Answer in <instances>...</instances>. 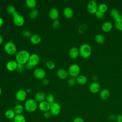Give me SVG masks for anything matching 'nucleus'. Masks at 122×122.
Instances as JSON below:
<instances>
[{
  "label": "nucleus",
  "mask_w": 122,
  "mask_h": 122,
  "mask_svg": "<svg viewBox=\"0 0 122 122\" xmlns=\"http://www.w3.org/2000/svg\"><path fill=\"white\" fill-rule=\"evenodd\" d=\"M3 41V37L2 36V35H0V45L2 43Z\"/></svg>",
  "instance_id": "49"
},
{
  "label": "nucleus",
  "mask_w": 122,
  "mask_h": 122,
  "mask_svg": "<svg viewBox=\"0 0 122 122\" xmlns=\"http://www.w3.org/2000/svg\"><path fill=\"white\" fill-rule=\"evenodd\" d=\"M25 3L27 7L31 10L34 9L37 5V2L35 0H27Z\"/></svg>",
  "instance_id": "27"
},
{
  "label": "nucleus",
  "mask_w": 122,
  "mask_h": 122,
  "mask_svg": "<svg viewBox=\"0 0 122 122\" xmlns=\"http://www.w3.org/2000/svg\"><path fill=\"white\" fill-rule=\"evenodd\" d=\"M25 69V66L21 64L18 63V65L16 68V71L18 73H21Z\"/></svg>",
  "instance_id": "37"
},
{
  "label": "nucleus",
  "mask_w": 122,
  "mask_h": 122,
  "mask_svg": "<svg viewBox=\"0 0 122 122\" xmlns=\"http://www.w3.org/2000/svg\"><path fill=\"white\" fill-rule=\"evenodd\" d=\"M46 101L49 102L50 104H52L54 102V97L53 94L51 93H49L46 95Z\"/></svg>",
  "instance_id": "34"
},
{
  "label": "nucleus",
  "mask_w": 122,
  "mask_h": 122,
  "mask_svg": "<svg viewBox=\"0 0 122 122\" xmlns=\"http://www.w3.org/2000/svg\"><path fill=\"white\" fill-rule=\"evenodd\" d=\"M27 93L26 91L23 89L18 90L15 93V98L19 102H23L27 98Z\"/></svg>",
  "instance_id": "9"
},
{
  "label": "nucleus",
  "mask_w": 122,
  "mask_h": 122,
  "mask_svg": "<svg viewBox=\"0 0 122 122\" xmlns=\"http://www.w3.org/2000/svg\"><path fill=\"white\" fill-rule=\"evenodd\" d=\"M24 107L27 112L32 113L37 110L38 104L35 99H29L25 102Z\"/></svg>",
  "instance_id": "2"
},
{
  "label": "nucleus",
  "mask_w": 122,
  "mask_h": 122,
  "mask_svg": "<svg viewBox=\"0 0 122 122\" xmlns=\"http://www.w3.org/2000/svg\"><path fill=\"white\" fill-rule=\"evenodd\" d=\"M46 67L49 70H53L55 67V64L51 61H49L46 63Z\"/></svg>",
  "instance_id": "35"
},
{
  "label": "nucleus",
  "mask_w": 122,
  "mask_h": 122,
  "mask_svg": "<svg viewBox=\"0 0 122 122\" xmlns=\"http://www.w3.org/2000/svg\"><path fill=\"white\" fill-rule=\"evenodd\" d=\"M40 61V56L35 53H33L30 55L28 62L33 67L37 66Z\"/></svg>",
  "instance_id": "11"
},
{
  "label": "nucleus",
  "mask_w": 122,
  "mask_h": 122,
  "mask_svg": "<svg viewBox=\"0 0 122 122\" xmlns=\"http://www.w3.org/2000/svg\"><path fill=\"white\" fill-rule=\"evenodd\" d=\"M110 14L111 16L114 20L120 18H122V15L120 14L119 10L115 8L112 9L110 11Z\"/></svg>",
  "instance_id": "19"
},
{
  "label": "nucleus",
  "mask_w": 122,
  "mask_h": 122,
  "mask_svg": "<svg viewBox=\"0 0 122 122\" xmlns=\"http://www.w3.org/2000/svg\"><path fill=\"white\" fill-rule=\"evenodd\" d=\"M68 71L64 69L61 68L58 70L57 71V75L58 78L64 80L66 79L68 76Z\"/></svg>",
  "instance_id": "18"
},
{
  "label": "nucleus",
  "mask_w": 122,
  "mask_h": 122,
  "mask_svg": "<svg viewBox=\"0 0 122 122\" xmlns=\"http://www.w3.org/2000/svg\"><path fill=\"white\" fill-rule=\"evenodd\" d=\"M116 115L113 114H111L108 116L107 119L110 122H114V121H116Z\"/></svg>",
  "instance_id": "42"
},
{
  "label": "nucleus",
  "mask_w": 122,
  "mask_h": 122,
  "mask_svg": "<svg viewBox=\"0 0 122 122\" xmlns=\"http://www.w3.org/2000/svg\"><path fill=\"white\" fill-rule=\"evenodd\" d=\"M42 83L45 86L48 85L49 84V81L48 79L45 78L42 80Z\"/></svg>",
  "instance_id": "47"
},
{
  "label": "nucleus",
  "mask_w": 122,
  "mask_h": 122,
  "mask_svg": "<svg viewBox=\"0 0 122 122\" xmlns=\"http://www.w3.org/2000/svg\"><path fill=\"white\" fill-rule=\"evenodd\" d=\"M16 115L13 109H9L7 110L5 112V116L8 119L10 120L13 119Z\"/></svg>",
  "instance_id": "25"
},
{
  "label": "nucleus",
  "mask_w": 122,
  "mask_h": 122,
  "mask_svg": "<svg viewBox=\"0 0 122 122\" xmlns=\"http://www.w3.org/2000/svg\"><path fill=\"white\" fill-rule=\"evenodd\" d=\"M72 122H85L84 119L80 117H76L73 120Z\"/></svg>",
  "instance_id": "43"
},
{
  "label": "nucleus",
  "mask_w": 122,
  "mask_h": 122,
  "mask_svg": "<svg viewBox=\"0 0 122 122\" xmlns=\"http://www.w3.org/2000/svg\"><path fill=\"white\" fill-rule=\"evenodd\" d=\"M116 122H122V114H120L116 116Z\"/></svg>",
  "instance_id": "45"
},
{
  "label": "nucleus",
  "mask_w": 122,
  "mask_h": 122,
  "mask_svg": "<svg viewBox=\"0 0 122 122\" xmlns=\"http://www.w3.org/2000/svg\"><path fill=\"white\" fill-rule=\"evenodd\" d=\"M60 23L58 20L53 21L52 23V27L54 29H57L60 27Z\"/></svg>",
  "instance_id": "40"
},
{
  "label": "nucleus",
  "mask_w": 122,
  "mask_h": 122,
  "mask_svg": "<svg viewBox=\"0 0 122 122\" xmlns=\"http://www.w3.org/2000/svg\"><path fill=\"white\" fill-rule=\"evenodd\" d=\"M51 106V104L48 102L46 101H44L41 102H39L38 104L39 109L43 112H46L49 111Z\"/></svg>",
  "instance_id": "12"
},
{
  "label": "nucleus",
  "mask_w": 122,
  "mask_h": 122,
  "mask_svg": "<svg viewBox=\"0 0 122 122\" xmlns=\"http://www.w3.org/2000/svg\"><path fill=\"white\" fill-rule=\"evenodd\" d=\"M3 24V20L2 18L0 17V28H1Z\"/></svg>",
  "instance_id": "48"
},
{
  "label": "nucleus",
  "mask_w": 122,
  "mask_h": 122,
  "mask_svg": "<svg viewBox=\"0 0 122 122\" xmlns=\"http://www.w3.org/2000/svg\"><path fill=\"white\" fill-rule=\"evenodd\" d=\"M49 112L52 116H57L61 112V106L60 104L56 102H54L51 104Z\"/></svg>",
  "instance_id": "7"
},
{
  "label": "nucleus",
  "mask_w": 122,
  "mask_h": 122,
  "mask_svg": "<svg viewBox=\"0 0 122 122\" xmlns=\"http://www.w3.org/2000/svg\"><path fill=\"white\" fill-rule=\"evenodd\" d=\"M13 22L17 27L22 26L24 23L25 20L23 17L17 12L13 16Z\"/></svg>",
  "instance_id": "6"
},
{
  "label": "nucleus",
  "mask_w": 122,
  "mask_h": 122,
  "mask_svg": "<svg viewBox=\"0 0 122 122\" xmlns=\"http://www.w3.org/2000/svg\"><path fill=\"white\" fill-rule=\"evenodd\" d=\"M86 29V26L84 24H81L79 27V29H78L79 32L81 33H82L85 31Z\"/></svg>",
  "instance_id": "41"
},
{
  "label": "nucleus",
  "mask_w": 122,
  "mask_h": 122,
  "mask_svg": "<svg viewBox=\"0 0 122 122\" xmlns=\"http://www.w3.org/2000/svg\"><path fill=\"white\" fill-rule=\"evenodd\" d=\"M80 67L77 64H72L71 65L68 70V72L71 77L77 78L80 74Z\"/></svg>",
  "instance_id": "5"
},
{
  "label": "nucleus",
  "mask_w": 122,
  "mask_h": 122,
  "mask_svg": "<svg viewBox=\"0 0 122 122\" xmlns=\"http://www.w3.org/2000/svg\"><path fill=\"white\" fill-rule=\"evenodd\" d=\"M30 55V52L26 50L20 51L16 55L15 61L18 63L25 65L28 62Z\"/></svg>",
  "instance_id": "1"
},
{
  "label": "nucleus",
  "mask_w": 122,
  "mask_h": 122,
  "mask_svg": "<svg viewBox=\"0 0 122 122\" xmlns=\"http://www.w3.org/2000/svg\"><path fill=\"white\" fill-rule=\"evenodd\" d=\"M107 10H108V7L105 3H101L98 5V10H99L101 12L104 13L107 11Z\"/></svg>",
  "instance_id": "31"
},
{
  "label": "nucleus",
  "mask_w": 122,
  "mask_h": 122,
  "mask_svg": "<svg viewBox=\"0 0 122 122\" xmlns=\"http://www.w3.org/2000/svg\"><path fill=\"white\" fill-rule=\"evenodd\" d=\"M63 13L65 17L68 19L71 18L74 14V12L72 9L70 7H66L63 10Z\"/></svg>",
  "instance_id": "21"
},
{
  "label": "nucleus",
  "mask_w": 122,
  "mask_h": 122,
  "mask_svg": "<svg viewBox=\"0 0 122 122\" xmlns=\"http://www.w3.org/2000/svg\"><path fill=\"white\" fill-rule=\"evenodd\" d=\"M51 113H50V112L49 111L44 112V113H43V116H44V117L45 118H46V119L49 118L50 117H51Z\"/></svg>",
  "instance_id": "44"
},
{
  "label": "nucleus",
  "mask_w": 122,
  "mask_h": 122,
  "mask_svg": "<svg viewBox=\"0 0 122 122\" xmlns=\"http://www.w3.org/2000/svg\"><path fill=\"white\" fill-rule=\"evenodd\" d=\"M46 95L44 92L41 91L38 92L36 93L34 99L36 100L37 102H41L45 101L46 99Z\"/></svg>",
  "instance_id": "20"
},
{
  "label": "nucleus",
  "mask_w": 122,
  "mask_h": 122,
  "mask_svg": "<svg viewBox=\"0 0 122 122\" xmlns=\"http://www.w3.org/2000/svg\"><path fill=\"white\" fill-rule=\"evenodd\" d=\"M69 54L70 57L71 59H75L77 58L80 55L79 49L75 47H73L71 48L69 50Z\"/></svg>",
  "instance_id": "14"
},
{
  "label": "nucleus",
  "mask_w": 122,
  "mask_h": 122,
  "mask_svg": "<svg viewBox=\"0 0 122 122\" xmlns=\"http://www.w3.org/2000/svg\"><path fill=\"white\" fill-rule=\"evenodd\" d=\"M49 16L50 19L53 20H57L59 16L58 10L55 8H52L50 9L49 12Z\"/></svg>",
  "instance_id": "13"
},
{
  "label": "nucleus",
  "mask_w": 122,
  "mask_h": 122,
  "mask_svg": "<svg viewBox=\"0 0 122 122\" xmlns=\"http://www.w3.org/2000/svg\"><path fill=\"white\" fill-rule=\"evenodd\" d=\"M38 14H39V12H38V10H37V9H33V10H31L30 13H29V16L30 17V18L32 19H35L37 17L38 15Z\"/></svg>",
  "instance_id": "33"
},
{
  "label": "nucleus",
  "mask_w": 122,
  "mask_h": 122,
  "mask_svg": "<svg viewBox=\"0 0 122 122\" xmlns=\"http://www.w3.org/2000/svg\"><path fill=\"white\" fill-rule=\"evenodd\" d=\"M80 55L84 58L86 59L90 56L92 53V48L88 44L84 43L81 45L79 49Z\"/></svg>",
  "instance_id": "3"
},
{
  "label": "nucleus",
  "mask_w": 122,
  "mask_h": 122,
  "mask_svg": "<svg viewBox=\"0 0 122 122\" xmlns=\"http://www.w3.org/2000/svg\"><path fill=\"white\" fill-rule=\"evenodd\" d=\"M17 65H18V63L16 62V61L11 60L9 61L7 63L6 65V69L9 71H16Z\"/></svg>",
  "instance_id": "15"
},
{
  "label": "nucleus",
  "mask_w": 122,
  "mask_h": 122,
  "mask_svg": "<svg viewBox=\"0 0 122 122\" xmlns=\"http://www.w3.org/2000/svg\"><path fill=\"white\" fill-rule=\"evenodd\" d=\"M31 35H32L30 31L29 30H24L22 32V36L25 38H26V39L30 38Z\"/></svg>",
  "instance_id": "38"
},
{
  "label": "nucleus",
  "mask_w": 122,
  "mask_h": 122,
  "mask_svg": "<svg viewBox=\"0 0 122 122\" xmlns=\"http://www.w3.org/2000/svg\"><path fill=\"white\" fill-rule=\"evenodd\" d=\"M24 109V107L21 104H17L13 108V110L15 113L16 115L22 114Z\"/></svg>",
  "instance_id": "26"
},
{
  "label": "nucleus",
  "mask_w": 122,
  "mask_h": 122,
  "mask_svg": "<svg viewBox=\"0 0 122 122\" xmlns=\"http://www.w3.org/2000/svg\"><path fill=\"white\" fill-rule=\"evenodd\" d=\"M6 11H7V13L9 15H11L12 17L17 12L16 10L15 7L12 5H9L6 8Z\"/></svg>",
  "instance_id": "28"
},
{
  "label": "nucleus",
  "mask_w": 122,
  "mask_h": 122,
  "mask_svg": "<svg viewBox=\"0 0 122 122\" xmlns=\"http://www.w3.org/2000/svg\"><path fill=\"white\" fill-rule=\"evenodd\" d=\"M76 81L75 78L70 77L67 80V84L69 86H73L75 85Z\"/></svg>",
  "instance_id": "36"
},
{
  "label": "nucleus",
  "mask_w": 122,
  "mask_h": 122,
  "mask_svg": "<svg viewBox=\"0 0 122 122\" xmlns=\"http://www.w3.org/2000/svg\"><path fill=\"white\" fill-rule=\"evenodd\" d=\"M13 120L14 122H26V118L22 114L16 115Z\"/></svg>",
  "instance_id": "29"
},
{
  "label": "nucleus",
  "mask_w": 122,
  "mask_h": 122,
  "mask_svg": "<svg viewBox=\"0 0 122 122\" xmlns=\"http://www.w3.org/2000/svg\"><path fill=\"white\" fill-rule=\"evenodd\" d=\"M114 25L118 30L122 31V18L114 20Z\"/></svg>",
  "instance_id": "32"
},
{
  "label": "nucleus",
  "mask_w": 122,
  "mask_h": 122,
  "mask_svg": "<svg viewBox=\"0 0 122 122\" xmlns=\"http://www.w3.org/2000/svg\"><path fill=\"white\" fill-rule=\"evenodd\" d=\"M95 40L99 44H103L105 41V38L101 34H97L95 37Z\"/></svg>",
  "instance_id": "30"
},
{
  "label": "nucleus",
  "mask_w": 122,
  "mask_h": 122,
  "mask_svg": "<svg viewBox=\"0 0 122 122\" xmlns=\"http://www.w3.org/2000/svg\"><path fill=\"white\" fill-rule=\"evenodd\" d=\"M88 79L87 77L84 75H79L76 79V82L79 85H84L87 82Z\"/></svg>",
  "instance_id": "23"
},
{
  "label": "nucleus",
  "mask_w": 122,
  "mask_h": 122,
  "mask_svg": "<svg viewBox=\"0 0 122 122\" xmlns=\"http://www.w3.org/2000/svg\"><path fill=\"white\" fill-rule=\"evenodd\" d=\"M33 75L35 78L36 79L42 80L45 77L46 72L44 69L41 68H38L34 71Z\"/></svg>",
  "instance_id": "10"
},
{
  "label": "nucleus",
  "mask_w": 122,
  "mask_h": 122,
  "mask_svg": "<svg viewBox=\"0 0 122 122\" xmlns=\"http://www.w3.org/2000/svg\"><path fill=\"white\" fill-rule=\"evenodd\" d=\"M98 4L94 0L89 1L87 5V9L88 11L91 14H95L98 11Z\"/></svg>",
  "instance_id": "8"
},
{
  "label": "nucleus",
  "mask_w": 122,
  "mask_h": 122,
  "mask_svg": "<svg viewBox=\"0 0 122 122\" xmlns=\"http://www.w3.org/2000/svg\"><path fill=\"white\" fill-rule=\"evenodd\" d=\"M30 40L32 44L34 45H37L40 44L41 42V38L39 34H34L31 35L30 38Z\"/></svg>",
  "instance_id": "17"
},
{
  "label": "nucleus",
  "mask_w": 122,
  "mask_h": 122,
  "mask_svg": "<svg viewBox=\"0 0 122 122\" xmlns=\"http://www.w3.org/2000/svg\"><path fill=\"white\" fill-rule=\"evenodd\" d=\"M100 88L101 86L99 83L96 81H94L90 84L89 86V90L92 93H96L99 92Z\"/></svg>",
  "instance_id": "16"
},
{
  "label": "nucleus",
  "mask_w": 122,
  "mask_h": 122,
  "mask_svg": "<svg viewBox=\"0 0 122 122\" xmlns=\"http://www.w3.org/2000/svg\"><path fill=\"white\" fill-rule=\"evenodd\" d=\"M102 30L106 32L110 31L112 28V24L110 21H105L102 25Z\"/></svg>",
  "instance_id": "22"
},
{
  "label": "nucleus",
  "mask_w": 122,
  "mask_h": 122,
  "mask_svg": "<svg viewBox=\"0 0 122 122\" xmlns=\"http://www.w3.org/2000/svg\"><path fill=\"white\" fill-rule=\"evenodd\" d=\"M110 96V91L106 89L102 90L100 93V97L103 100H107Z\"/></svg>",
  "instance_id": "24"
},
{
  "label": "nucleus",
  "mask_w": 122,
  "mask_h": 122,
  "mask_svg": "<svg viewBox=\"0 0 122 122\" xmlns=\"http://www.w3.org/2000/svg\"><path fill=\"white\" fill-rule=\"evenodd\" d=\"M33 67L32 65H31L28 62L25 64V68H26V69H27L28 70H31L33 68Z\"/></svg>",
  "instance_id": "46"
},
{
  "label": "nucleus",
  "mask_w": 122,
  "mask_h": 122,
  "mask_svg": "<svg viewBox=\"0 0 122 122\" xmlns=\"http://www.w3.org/2000/svg\"><path fill=\"white\" fill-rule=\"evenodd\" d=\"M4 50L7 54L12 55L16 53L17 47L12 42L8 41L4 46Z\"/></svg>",
  "instance_id": "4"
},
{
  "label": "nucleus",
  "mask_w": 122,
  "mask_h": 122,
  "mask_svg": "<svg viewBox=\"0 0 122 122\" xmlns=\"http://www.w3.org/2000/svg\"><path fill=\"white\" fill-rule=\"evenodd\" d=\"M95 17L99 19H101L102 18H103L104 16V13L101 12L100 11H99V10H98L95 14Z\"/></svg>",
  "instance_id": "39"
},
{
  "label": "nucleus",
  "mask_w": 122,
  "mask_h": 122,
  "mask_svg": "<svg viewBox=\"0 0 122 122\" xmlns=\"http://www.w3.org/2000/svg\"><path fill=\"white\" fill-rule=\"evenodd\" d=\"M1 93H2V89H1V87H0V95H1Z\"/></svg>",
  "instance_id": "50"
}]
</instances>
